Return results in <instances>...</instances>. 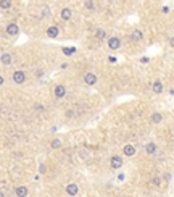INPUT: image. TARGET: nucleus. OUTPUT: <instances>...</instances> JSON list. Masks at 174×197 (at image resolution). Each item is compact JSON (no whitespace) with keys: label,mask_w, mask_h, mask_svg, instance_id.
Listing matches in <instances>:
<instances>
[{"label":"nucleus","mask_w":174,"mask_h":197,"mask_svg":"<svg viewBox=\"0 0 174 197\" xmlns=\"http://www.w3.org/2000/svg\"><path fill=\"white\" fill-rule=\"evenodd\" d=\"M11 5H13L11 0H0V8H2V10H8V8H11Z\"/></svg>","instance_id":"13"},{"label":"nucleus","mask_w":174,"mask_h":197,"mask_svg":"<svg viewBox=\"0 0 174 197\" xmlns=\"http://www.w3.org/2000/svg\"><path fill=\"white\" fill-rule=\"evenodd\" d=\"M64 95H66V87H64L63 84H58V86L55 87V97L63 98Z\"/></svg>","instance_id":"3"},{"label":"nucleus","mask_w":174,"mask_h":197,"mask_svg":"<svg viewBox=\"0 0 174 197\" xmlns=\"http://www.w3.org/2000/svg\"><path fill=\"white\" fill-rule=\"evenodd\" d=\"M84 81H85V84H89V86H93V84L97 82V76L93 73H87L84 76Z\"/></svg>","instance_id":"4"},{"label":"nucleus","mask_w":174,"mask_h":197,"mask_svg":"<svg viewBox=\"0 0 174 197\" xmlns=\"http://www.w3.org/2000/svg\"><path fill=\"white\" fill-rule=\"evenodd\" d=\"M3 195H5V194H3V192H0V197H3Z\"/></svg>","instance_id":"25"},{"label":"nucleus","mask_w":174,"mask_h":197,"mask_svg":"<svg viewBox=\"0 0 174 197\" xmlns=\"http://www.w3.org/2000/svg\"><path fill=\"white\" fill-rule=\"evenodd\" d=\"M145 150H147V153H150V155H153V153L156 152V144L155 142H148L147 145H145Z\"/></svg>","instance_id":"11"},{"label":"nucleus","mask_w":174,"mask_h":197,"mask_svg":"<svg viewBox=\"0 0 174 197\" xmlns=\"http://www.w3.org/2000/svg\"><path fill=\"white\" fill-rule=\"evenodd\" d=\"M95 36H97V39H98V40H103V39L106 37V31H105V29H97Z\"/></svg>","instance_id":"18"},{"label":"nucleus","mask_w":174,"mask_h":197,"mask_svg":"<svg viewBox=\"0 0 174 197\" xmlns=\"http://www.w3.org/2000/svg\"><path fill=\"white\" fill-rule=\"evenodd\" d=\"M35 76H42V69H39V71L35 69Z\"/></svg>","instance_id":"23"},{"label":"nucleus","mask_w":174,"mask_h":197,"mask_svg":"<svg viewBox=\"0 0 174 197\" xmlns=\"http://www.w3.org/2000/svg\"><path fill=\"white\" fill-rule=\"evenodd\" d=\"M161 119H163L161 113H153V115L150 116V121H151V123H155V124H158V123H161Z\"/></svg>","instance_id":"15"},{"label":"nucleus","mask_w":174,"mask_h":197,"mask_svg":"<svg viewBox=\"0 0 174 197\" xmlns=\"http://www.w3.org/2000/svg\"><path fill=\"white\" fill-rule=\"evenodd\" d=\"M108 47H110L111 50H118L121 47V39L119 37H110L108 39Z\"/></svg>","instance_id":"2"},{"label":"nucleus","mask_w":174,"mask_h":197,"mask_svg":"<svg viewBox=\"0 0 174 197\" xmlns=\"http://www.w3.org/2000/svg\"><path fill=\"white\" fill-rule=\"evenodd\" d=\"M122 152H124V155H127V157H132L134 153H135V149H134V145L127 144V145H124V149H122Z\"/></svg>","instance_id":"9"},{"label":"nucleus","mask_w":174,"mask_h":197,"mask_svg":"<svg viewBox=\"0 0 174 197\" xmlns=\"http://www.w3.org/2000/svg\"><path fill=\"white\" fill-rule=\"evenodd\" d=\"M58 32H60V31H58V27H56V26H50L48 29H47V36H48V37H52V39H55V37L58 36Z\"/></svg>","instance_id":"8"},{"label":"nucleus","mask_w":174,"mask_h":197,"mask_svg":"<svg viewBox=\"0 0 174 197\" xmlns=\"http://www.w3.org/2000/svg\"><path fill=\"white\" fill-rule=\"evenodd\" d=\"M122 166V158L119 155H116L111 158V168H121Z\"/></svg>","instance_id":"7"},{"label":"nucleus","mask_w":174,"mask_h":197,"mask_svg":"<svg viewBox=\"0 0 174 197\" xmlns=\"http://www.w3.org/2000/svg\"><path fill=\"white\" fill-rule=\"evenodd\" d=\"M34 108H35V111H42V110H44V107H42L40 103H39V105H34Z\"/></svg>","instance_id":"22"},{"label":"nucleus","mask_w":174,"mask_h":197,"mask_svg":"<svg viewBox=\"0 0 174 197\" xmlns=\"http://www.w3.org/2000/svg\"><path fill=\"white\" fill-rule=\"evenodd\" d=\"M142 39H143L142 31H134V32H132V40H134V42H139V40H142Z\"/></svg>","instance_id":"17"},{"label":"nucleus","mask_w":174,"mask_h":197,"mask_svg":"<svg viewBox=\"0 0 174 197\" xmlns=\"http://www.w3.org/2000/svg\"><path fill=\"white\" fill-rule=\"evenodd\" d=\"M151 89H153V92L160 94V92L163 90V82H161V81H155L153 84H151Z\"/></svg>","instance_id":"10"},{"label":"nucleus","mask_w":174,"mask_h":197,"mask_svg":"<svg viewBox=\"0 0 174 197\" xmlns=\"http://www.w3.org/2000/svg\"><path fill=\"white\" fill-rule=\"evenodd\" d=\"M151 182H153L155 186H160V178H158V176H155L153 179H151Z\"/></svg>","instance_id":"21"},{"label":"nucleus","mask_w":174,"mask_h":197,"mask_svg":"<svg viewBox=\"0 0 174 197\" xmlns=\"http://www.w3.org/2000/svg\"><path fill=\"white\" fill-rule=\"evenodd\" d=\"M26 81V73L21 71V69H16V71L13 73V82L16 84H23Z\"/></svg>","instance_id":"1"},{"label":"nucleus","mask_w":174,"mask_h":197,"mask_svg":"<svg viewBox=\"0 0 174 197\" xmlns=\"http://www.w3.org/2000/svg\"><path fill=\"white\" fill-rule=\"evenodd\" d=\"M85 8L87 10H93V2H92V0H85Z\"/></svg>","instance_id":"20"},{"label":"nucleus","mask_w":174,"mask_h":197,"mask_svg":"<svg viewBox=\"0 0 174 197\" xmlns=\"http://www.w3.org/2000/svg\"><path fill=\"white\" fill-rule=\"evenodd\" d=\"M71 15H72V13H71V10H69V8H63V10H61V18H63L64 21L71 19Z\"/></svg>","instance_id":"16"},{"label":"nucleus","mask_w":174,"mask_h":197,"mask_svg":"<svg viewBox=\"0 0 174 197\" xmlns=\"http://www.w3.org/2000/svg\"><path fill=\"white\" fill-rule=\"evenodd\" d=\"M3 84V76H0V86Z\"/></svg>","instance_id":"24"},{"label":"nucleus","mask_w":174,"mask_h":197,"mask_svg":"<svg viewBox=\"0 0 174 197\" xmlns=\"http://www.w3.org/2000/svg\"><path fill=\"white\" fill-rule=\"evenodd\" d=\"M18 31H19V29H18V26L14 24V23H11V24L6 26V34H10V36H16Z\"/></svg>","instance_id":"6"},{"label":"nucleus","mask_w":174,"mask_h":197,"mask_svg":"<svg viewBox=\"0 0 174 197\" xmlns=\"http://www.w3.org/2000/svg\"><path fill=\"white\" fill-rule=\"evenodd\" d=\"M0 60H2L3 65H11V61H13V57L10 53H3L2 57H0Z\"/></svg>","instance_id":"12"},{"label":"nucleus","mask_w":174,"mask_h":197,"mask_svg":"<svg viewBox=\"0 0 174 197\" xmlns=\"http://www.w3.org/2000/svg\"><path fill=\"white\" fill-rule=\"evenodd\" d=\"M66 192H68L69 195H76V194L79 192V187H77V184H74V182H71V184H68V186H66Z\"/></svg>","instance_id":"5"},{"label":"nucleus","mask_w":174,"mask_h":197,"mask_svg":"<svg viewBox=\"0 0 174 197\" xmlns=\"http://www.w3.org/2000/svg\"><path fill=\"white\" fill-rule=\"evenodd\" d=\"M50 145H52V149H60V147H61V140L60 139H53Z\"/></svg>","instance_id":"19"},{"label":"nucleus","mask_w":174,"mask_h":197,"mask_svg":"<svg viewBox=\"0 0 174 197\" xmlns=\"http://www.w3.org/2000/svg\"><path fill=\"white\" fill-rule=\"evenodd\" d=\"M16 195H19V197L27 195V187L26 186H18L16 187Z\"/></svg>","instance_id":"14"}]
</instances>
